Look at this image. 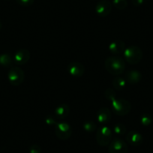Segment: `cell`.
<instances>
[{
	"mask_svg": "<svg viewBox=\"0 0 153 153\" xmlns=\"http://www.w3.org/2000/svg\"><path fill=\"white\" fill-rule=\"evenodd\" d=\"M104 66L108 73L114 76H118L124 73L126 70V62L122 57L110 56L104 62Z\"/></svg>",
	"mask_w": 153,
	"mask_h": 153,
	"instance_id": "6da1fadb",
	"label": "cell"
},
{
	"mask_svg": "<svg viewBox=\"0 0 153 153\" xmlns=\"http://www.w3.org/2000/svg\"><path fill=\"white\" fill-rule=\"evenodd\" d=\"M123 53L126 61L131 65L138 64L143 58L142 50L137 46L128 47Z\"/></svg>",
	"mask_w": 153,
	"mask_h": 153,
	"instance_id": "7a4b0ae2",
	"label": "cell"
},
{
	"mask_svg": "<svg viewBox=\"0 0 153 153\" xmlns=\"http://www.w3.org/2000/svg\"><path fill=\"white\" fill-rule=\"evenodd\" d=\"M112 110L114 114L123 117L128 114L129 112L131 110V104L127 100L120 98V99H115L111 102Z\"/></svg>",
	"mask_w": 153,
	"mask_h": 153,
	"instance_id": "3957f363",
	"label": "cell"
},
{
	"mask_svg": "<svg viewBox=\"0 0 153 153\" xmlns=\"http://www.w3.org/2000/svg\"><path fill=\"white\" fill-rule=\"evenodd\" d=\"M113 137L111 129L107 126H101L96 132V140L101 146H107L110 143Z\"/></svg>",
	"mask_w": 153,
	"mask_h": 153,
	"instance_id": "277c9868",
	"label": "cell"
},
{
	"mask_svg": "<svg viewBox=\"0 0 153 153\" xmlns=\"http://www.w3.org/2000/svg\"><path fill=\"white\" fill-rule=\"evenodd\" d=\"M9 83L14 86H18L23 83L25 79V73L23 69L18 66H14L10 69L8 74Z\"/></svg>",
	"mask_w": 153,
	"mask_h": 153,
	"instance_id": "5b68a950",
	"label": "cell"
},
{
	"mask_svg": "<svg viewBox=\"0 0 153 153\" xmlns=\"http://www.w3.org/2000/svg\"><path fill=\"white\" fill-rule=\"evenodd\" d=\"M55 134L59 139L66 140L71 136V127L67 123H59L55 126Z\"/></svg>",
	"mask_w": 153,
	"mask_h": 153,
	"instance_id": "8992f818",
	"label": "cell"
},
{
	"mask_svg": "<svg viewBox=\"0 0 153 153\" xmlns=\"http://www.w3.org/2000/svg\"><path fill=\"white\" fill-rule=\"evenodd\" d=\"M128 145L123 140L115 137L109 144V153H127Z\"/></svg>",
	"mask_w": 153,
	"mask_h": 153,
	"instance_id": "52a82bcc",
	"label": "cell"
},
{
	"mask_svg": "<svg viewBox=\"0 0 153 153\" xmlns=\"http://www.w3.org/2000/svg\"><path fill=\"white\" fill-rule=\"evenodd\" d=\"M112 7L113 5L109 0H101L95 6V12L99 17H107L111 13Z\"/></svg>",
	"mask_w": 153,
	"mask_h": 153,
	"instance_id": "ba28073f",
	"label": "cell"
},
{
	"mask_svg": "<svg viewBox=\"0 0 153 153\" xmlns=\"http://www.w3.org/2000/svg\"><path fill=\"white\" fill-rule=\"evenodd\" d=\"M68 71L74 77H80L85 72V67L83 64L77 62L70 63L68 66Z\"/></svg>",
	"mask_w": 153,
	"mask_h": 153,
	"instance_id": "9c48e42d",
	"label": "cell"
},
{
	"mask_svg": "<svg viewBox=\"0 0 153 153\" xmlns=\"http://www.w3.org/2000/svg\"><path fill=\"white\" fill-rule=\"evenodd\" d=\"M30 59V52L26 49H20L15 53L14 56V62L19 65L26 64Z\"/></svg>",
	"mask_w": 153,
	"mask_h": 153,
	"instance_id": "30bf717a",
	"label": "cell"
},
{
	"mask_svg": "<svg viewBox=\"0 0 153 153\" xmlns=\"http://www.w3.org/2000/svg\"><path fill=\"white\" fill-rule=\"evenodd\" d=\"M126 140L130 145L133 146H138L143 141V137L140 133L135 131H129L126 135Z\"/></svg>",
	"mask_w": 153,
	"mask_h": 153,
	"instance_id": "8fae6325",
	"label": "cell"
},
{
	"mask_svg": "<svg viewBox=\"0 0 153 153\" xmlns=\"http://www.w3.org/2000/svg\"><path fill=\"white\" fill-rule=\"evenodd\" d=\"M142 79V74L137 70L128 71L125 74V80L129 84H137Z\"/></svg>",
	"mask_w": 153,
	"mask_h": 153,
	"instance_id": "7c38bea8",
	"label": "cell"
},
{
	"mask_svg": "<svg viewBox=\"0 0 153 153\" xmlns=\"http://www.w3.org/2000/svg\"><path fill=\"white\" fill-rule=\"evenodd\" d=\"M126 49V45L123 41L115 40L112 42L109 45V51L115 55H120L124 53Z\"/></svg>",
	"mask_w": 153,
	"mask_h": 153,
	"instance_id": "4fadbf2b",
	"label": "cell"
},
{
	"mask_svg": "<svg viewBox=\"0 0 153 153\" xmlns=\"http://www.w3.org/2000/svg\"><path fill=\"white\" fill-rule=\"evenodd\" d=\"M111 111L107 107H102L97 113V120L101 125H105L110 121Z\"/></svg>",
	"mask_w": 153,
	"mask_h": 153,
	"instance_id": "5bb4252c",
	"label": "cell"
},
{
	"mask_svg": "<svg viewBox=\"0 0 153 153\" xmlns=\"http://www.w3.org/2000/svg\"><path fill=\"white\" fill-rule=\"evenodd\" d=\"M69 113H70V107H69V106L66 104H59L56 108L55 111H54V117L57 120H64V119H65L68 116Z\"/></svg>",
	"mask_w": 153,
	"mask_h": 153,
	"instance_id": "9a60e30c",
	"label": "cell"
},
{
	"mask_svg": "<svg viewBox=\"0 0 153 153\" xmlns=\"http://www.w3.org/2000/svg\"><path fill=\"white\" fill-rule=\"evenodd\" d=\"M113 88L117 90L121 91L125 89L126 86V81L125 78H123L121 76H116L113 80Z\"/></svg>",
	"mask_w": 153,
	"mask_h": 153,
	"instance_id": "2e32d148",
	"label": "cell"
},
{
	"mask_svg": "<svg viewBox=\"0 0 153 153\" xmlns=\"http://www.w3.org/2000/svg\"><path fill=\"white\" fill-rule=\"evenodd\" d=\"M13 59L8 53H3L0 55V65L8 68L12 65Z\"/></svg>",
	"mask_w": 153,
	"mask_h": 153,
	"instance_id": "e0dca14e",
	"label": "cell"
},
{
	"mask_svg": "<svg viewBox=\"0 0 153 153\" xmlns=\"http://www.w3.org/2000/svg\"><path fill=\"white\" fill-rule=\"evenodd\" d=\"M83 128L86 132H89V133H92V132H94L95 131H96L97 129V126L93 121H91V120H89V121H86L83 123Z\"/></svg>",
	"mask_w": 153,
	"mask_h": 153,
	"instance_id": "ac0fdd59",
	"label": "cell"
},
{
	"mask_svg": "<svg viewBox=\"0 0 153 153\" xmlns=\"http://www.w3.org/2000/svg\"><path fill=\"white\" fill-rule=\"evenodd\" d=\"M112 5L118 10H124L127 8L128 2L127 0H113Z\"/></svg>",
	"mask_w": 153,
	"mask_h": 153,
	"instance_id": "d6986e66",
	"label": "cell"
},
{
	"mask_svg": "<svg viewBox=\"0 0 153 153\" xmlns=\"http://www.w3.org/2000/svg\"><path fill=\"white\" fill-rule=\"evenodd\" d=\"M113 132L117 135H123L126 132V127L125 125L122 123H118L115 125L113 127Z\"/></svg>",
	"mask_w": 153,
	"mask_h": 153,
	"instance_id": "ffe728a7",
	"label": "cell"
},
{
	"mask_svg": "<svg viewBox=\"0 0 153 153\" xmlns=\"http://www.w3.org/2000/svg\"><path fill=\"white\" fill-rule=\"evenodd\" d=\"M152 122V118L149 114H143L140 117V123L143 126H149L151 125Z\"/></svg>",
	"mask_w": 153,
	"mask_h": 153,
	"instance_id": "44dd1931",
	"label": "cell"
},
{
	"mask_svg": "<svg viewBox=\"0 0 153 153\" xmlns=\"http://www.w3.org/2000/svg\"><path fill=\"white\" fill-rule=\"evenodd\" d=\"M104 96L107 98L108 101H113L115 99H117L116 97H117V93L115 92V91L113 89H107V90L104 92Z\"/></svg>",
	"mask_w": 153,
	"mask_h": 153,
	"instance_id": "7402d4cb",
	"label": "cell"
},
{
	"mask_svg": "<svg viewBox=\"0 0 153 153\" xmlns=\"http://www.w3.org/2000/svg\"><path fill=\"white\" fill-rule=\"evenodd\" d=\"M45 123L49 126H56L57 124L56 118L55 117H53L52 115H48L45 117Z\"/></svg>",
	"mask_w": 153,
	"mask_h": 153,
	"instance_id": "603a6c76",
	"label": "cell"
},
{
	"mask_svg": "<svg viewBox=\"0 0 153 153\" xmlns=\"http://www.w3.org/2000/svg\"><path fill=\"white\" fill-rule=\"evenodd\" d=\"M35 0H17V2L21 6L28 7L32 5L34 3Z\"/></svg>",
	"mask_w": 153,
	"mask_h": 153,
	"instance_id": "cb8c5ba5",
	"label": "cell"
},
{
	"mask_svg": "<svg viewBox=\"0 0 153 153\" xmlns=\"http://www.w3.org/2000/svg\"><path fill=\"white\" fill-rule=\"evenodd\" d=\"M42 152V148L40 146L37 144H33L29 147V153H41Z\"/></svg>",
	"mask_w": 153,
	"mask_h": 153,
	"instance_id": "d4e9b609",
	"label": "cell"
},
{
	"mask_svg": "<svg viewBox=\"0 0 153 153\" xmlns=\"http://www.w3.org/2000/svg\"><path fill=\"white\" fill-rule=\"evenodd\" d=\"M145 0H131V2L134 6H140L144 3Z\"/></svg>",
	"mask_w": 153,
	"mask_h": 153,
	"instance_id": "484cf974",
	"label": "cell"
},
{
	"mask_svg": "<svg viewBox=\"0 0 153 153\" xmlns=\"http://www.w3.org/2000/svg\"><path fill=\"white\" fill-rule=\"evenodd\" d=\"M2 22H1V20H0V30H1V29H2Z\"/></svg>",
	"mask_w": 153,
	"mask_h": 153,
	"instance_id": "4316f807",
	"label": "cell"
}]
</instances>
